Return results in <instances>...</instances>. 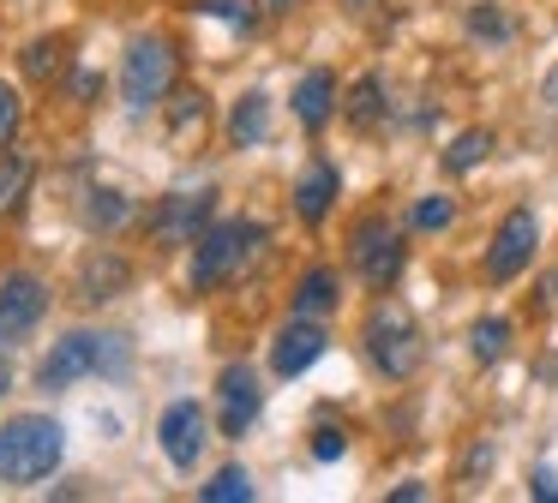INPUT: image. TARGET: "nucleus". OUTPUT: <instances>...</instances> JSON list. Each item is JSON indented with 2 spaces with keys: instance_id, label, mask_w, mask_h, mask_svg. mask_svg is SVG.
I'll use <instances>...</instances> for the list:
<instances>
[{
  "instance_id": "nucleus-1",
  "label": "nucleus",
  "mask_w": 558,
  "mask_h": 503,
  "mask_svg": "<svg viewBox=\"0 0 558 503\" xmlns=\"http://www.w3.org/2000/svg\"><path fill=\"white\" fill-rule=\"evenodd\" d=\"M66 431L49 414H19L0 426V486H37L61 467Z\"/></svg>"
},
{
  "instance_id": "nucleus-9",
  "label": "nucleus",
  "mask_w": 558,
  "mask_h": 503,
  "mask_svg": "<svg viewBox=\"0 0 558 503\" xmlns=\"http://www.w3.org/2000/svg\"><path fill=\"white\" fill-rule=\"evenodd\" d=\"M43 311H49V294H43L37 275L31 270L0 275V342H25L43 323Z\"/></svg>"
},
{
  "instance_id": "nucleus-37",
  "label": "nucleus",
  "mask_w": 558,
  "mask_h": 503,
  "mask_svg": "<svg viewBox=\"0 0 558 503\" xmlns=\"http://www.w3.org/2000/svg\"><path fill=\"white\" fill-rule=\"evenodd\" d=\"M270 7H277V12H282V7H289V0H270Z\"/></svg>"
},
{
  "instance_id": "nucleus-21",
  "label": "nucleus",
  "mask_w": 558,
  "mask_h": 503,
  "mask_svg": "<svg viewBox=\"0 0 558 503\" xmlns=\"http://www.w3.org/2000/svg\"><path fill=\"white\" fill-rule=\"evenodd\" d=\"M378 114H385V84H378V78H361V84L349 90V126L373 132Z\"/></svg>"
},
{
  "instance_id": "nucleus-15",
  "label": "nucleus",
  "mask_w": 558,
  "mask_h": 503,
  "mask_svg": "<svg viewBox=\"0 0 558 503\" xmlns=\"http://www.w3.org/2000/svg\"><path fill=\"white\" fill-rule=\"evenodd\" d=\"M31 180H37V162L25 150H0V222H13L31 198Z\"/></svg>"
},
{
  "instance_id": "nucleus-27",
  "label": "nucleus",
  "mask_w": 558,
  "mask_h": 503,
  "mask_svg": "<svg viewBox=\"0 0 558 503\" xmlns=\"http://www.w3.org/2000/svg\"><path fill=\"white\" fill-rule=\"evenodd\" d=\"M469 30L486 36V42H505V36H510V19H505L498 7H474V12H469Z\"/></svg>"
},
{
  "instance_id": "nucleus-29",
  "label": "nucleus",
  "mask_w": 558,
  "mask_h": 503,
  "mask_svg": "<svg viewBox=\"0 0 558 503\" xmlns=\"http://www.w3.org/2000/svg\"><path fill=\"white\" fill-rule=\"evenodd\" d=\"M450 198H421L414 204V228H426V234H433V228H450Z\"/></svg>"
},
{
  "instance_id": "nucleus-12",
  "label": "nucleus",
  "mask_w": 558,
  "mask_h": 503,
  "mask_svg": "<svg viewBox=\"0 0 558 503\" xmlns=\"http://www.w3.org/2000/svg\"><path fill=\"white\" fill-rule=\"evenodd\" d=\"M217 395H222V438H241L258 419V402H265V395H258V378L246 366H229L217 383Z\"/></svg>"
},
{
  "instance_id": "nucleus-6",
  "label": "nucleus",
  "mask_w": 558,
  "mask_h": 503,
  "mask_svg": "<svg viewBox=\"0 0 558 503\" xmlns=\"http://www.w3.org/2000/svg\"><path fill=\"white\" fill-rule=\"evenodd\" d=\"M402 263H409V252H402V234L385 222V216H366V222L354 228V270H361V282L385 294V287L402 275Z\"/></svg>"
},
{
  "instance_id": "nucleus-8",
  "label": "nucleus",
  "mask_w": 558,
  "mask_h": 503,
  "mask_svg": "<svg viewBox=\"0 0 558 503\" xmlns=\"http://www.w3.org/2000/svg\"><path fill=\"white\" fill-rule=\"evenodd\" d=\"M534 240H541L534 210H510L505 222H498L493 246H486V275H493V282H517V275L529 270V258H534Z\"/></svg>"
},
{
  "instance_id": "nucleus-10",
  "label": "nucleus",
  "mask_w": 558,
  "mask_h": 503,
  "mask_svg": "<svg viewBox=\"0 0 558 503\" xmlns=\"http://www.w3.org/2000/svg\"><path fill=\"white\" fill-rule=\"evenodd\" d=\"M157 438H162V455H169L181 474H193V462L205 455V414H198L193 402H174L169 414H162Z\"/></svg>"
},
{
  "instance_id": "nucleus-31",
  "label": "nucleus",
  "mask_w": 558,
  "mask_h": 503,
  "mask_svg": "<svg viewBox=\"0 0 558 503\" xmlns=\"http://www.w3.org/2000/svg\"><path fill=\"white\" fill-rule=\"evenodd\" d=\"M529 491H534V498H541V503H558V474H553V467H541Z\"/></svg>"
},
{
  "instance_id": "nucleus-34",
  "label": "nucleus",
  "mask_w": 558,
  "mask_h": 503,
  "mask_svg": "<svg viewBox=\"0 0 558 503\" xmlns=\"http://www.w3.org/2000/svg\"><path fill=\"white\" fill-rule=\"evenodd\" d=\"M390 498H402V503H414V498H426V486H421V479H409V486H397V491H390Z\"/></svg>"
},
{
  "instance_id": "nucleus-26",
  "label": "nucleus",
  "mask_w": 558,
  "mask_h": 503,
  "mask_svg": "<svg viewBox=\"0 0 558 503\" xmlns=\"http://www.w3.org/2000/svg\"><path fill=\"white\" fill-rule=\"evenodd\" d=\"M198 12H205V19L234 24V30H253V24H258V7H253V0H198Z\"/></svg>"
},
{
  "instance_id": "nucleus-3",
  "label": "nucleus",
  "mask_w": 558,
  "mask_h": 503,
  "mask_svg": "<svg viewBox=\"0 0 558 503\" xmlns=\"http://www.w3.org/2000/svg\"><path fill=\"white\" fill-rule=\"evenodd\" d=\"M126 366V347L121 335H90V330H73L54 342V354L37 366V383L43 390H66L78 378H97V371H121Z\"/></svg>"
},
{
  "instance_id": "nucleus-32",
  "label": "nucleus",
  "mask_w": 558,
  "mask_h": 503,
  "mask_svg": "<svg viewBox=\"0 0 558 503\" xmlns=\"http://www.w3.org/2000/svg\"><path fill=\"white\" fill-rule=\"evenodd\" d=\"M97 90H102V78H97V72H73V96H78V102H90Z\"/></svg>"
},
{
  "instance_id": "nucleus-18",
  "label": "nucleus",
  "mask_w": 558,
  "mask_h": 503,
  "mask_svg": "<svg viewBox=\"0 0 558 503\" xmlns=\"http://www.w3.org/2000/svg\"><path fill=\"white\" fill-rule=\"evenodd\" d=\"M61 72H66V36H37V42L25 48V78L54 84Z\"/></svg>"
},
{
  "instance_id": "nucleus-13",
  "label": "nucleus",
  "mask_w": 558,
  "mask_h": 503,
  "mask_svg": "<svg viewBox=\"0 0 558 503\" xmlns=\"http://www.w3.org/2000/svg\"><path fill=\"white\" fill-rule=\"evenodd\" d=\"M330 102H337V78H330L325 66H313L301 84H294V120H301L306 132H325Z\"/></svg>"
},
{
  "instance_id": "nucleus-14",
  "label": "nucleus",
  "mask_w": 558,
  "mask_h": 503,
  "mask_svg": "<svg viewBox=\"0 0 558 503\" xmlns=\"http://www.w3.org/2000/svg\"><path fill=\"white\" fill-rule=\"evenodd\" d=\"M330 204H337V168L330 162H313L301 174V186H294V210H301L306 228H318L330 216Z\"/></svg>"
},
{
  "instance_id": "nucleus-25",
  "label": "nucleus",
  "mask_w": 558,
  "mask_h": 503,
  "mask_svg": "<svg viewBox=\"0 0 558 503\" xmlns=\"http://www.w3.org/2000/svg\"><path fill=\"white\" fill-rule=\"evenodd\" d=\"M205 114H210L205 90H181L169 102V132H174V138H181V132H198V126H205Z\"/></svg>"
},
{
  "instance_id": "nucleus-2",
  "label": "nucleus",
  "mask_w": 558,
  "mask_h": 503,
  "mask_svg": "<svg viewBox=\"0 0 558 503\" xmlns=\"http://www.w3.org/2000/svg\"><path fill=\"white\" fill-rule=\"evenodd\" d=\"M258 246H265V228H258V222H217V228H205L198 246H193V287H198V294H210V287L234 282Z\"/></svg>"
},
{
  "instance_id": "nucleus-28",
  "label": "nucleus",
  "mask_w": 558,
  "mask_h": 503,
  "mask_svg": "<svg viewBox=\"0 0 558 503\" xmlns=\"http://www.w3.org/2000/svg\"><path fill=\"white\" fill-rule=\"evenodd\" d=\"M19 120H25V108H19L13 84H0V150H13V138H19Z\"/></svg>"
},
{
  "instance_id": "nucleus-16",
  "label": "nucleus",
  "mask_w": 558,
  "mask_h": 503,
  "mask_svg": "<svg viewBox=\"0 0 558 503\" xmlns=\"http://www.w3.org/2000/svg\"><path fill=\"white\" fill-rule=\"evenodd\" d=\"M229 138H234V150H253V144H265L270 138V96H241L234 102V114H229Z\"/></svg>"
},
{
  "instance_id": "nucleus-23",
  "label": "nucleus",
  "mask_w": 558,
  "mask_h": 503,
  "mask_svg": "<svg viewBox=\"0 0 558 503\" xmlns=\"http://www.w3.org/2000/svg\"><path fill=\"white\" fill-rule=\"evenodd\" d=\"M486 150H493V132H462V138L445 150V168L450 174H469L474 162H486Z\"/></svg>"
},
{
  "instance_id": "nucleus-7",
  "label": "nucleus",
  "mask_w": 558,
  "mask_h": 503,
  "mask_svg": "<svg viewBox=\"0 0 558 503\" xmlns=\"http://www.w3.org/2000/svg\"><path fill=\"white\" fill-rule=\"evenodd\" d=\"M210 210H217V192H174L150 210V240L157 246H198Z\"/></svg>"
},
{
  "instance_id": "nucleus-5",
  "label": "nucleus",
  "mask_w": 558,
  "mask_h": 503,
  "mask_svg": "<svg viewBox=\"0 0 558 503\" xmlns=\"http://www.w3.org/2000/svg\"><path fill=\"white\" fill-rule=\"evenodd\" d=\"M174 66H181V54H174L169 36H138V42L126 48V60H121L126 108H157L162 96L174 90Z\"/></svg>"
},
{
  "instance_id": "nucleus-19",
  "label": "nucleus",
  "mask_w": 558,
  "mask_h": 503,
  "mask_svg": "<svg viewBox=\"0 0 558 503\" xmlns=\"http://www.w3.org/2000/svg\"><path fill=\"white\" fill-rule=\"evenodd\" d=\"M337 306V275L330 270H306L301 287H294V318H318V311Z\"/></svg>"
},
{
  "instance_id": "nucleus-22",
  "label": "nucleus",
  "mask_w": 558,
  "mask_h": 503,
  "mask_svg": "<svg viewBox=\"0 0 558 503\" xmlns=\"http://www.w3.org/2000/svg\"><path fill=\"white\" fill-rule=\"evenodd\" d=\"M469 347H474V359H481V366L505 359V347H510V323H505V318H481V323L469 330Z\"/></svg>"
},
{
  "instance_id": "nucleus-39",
  "label": "nucleus",
  "mask_w": 558,
  "mask_h": 503,
  "mask_svg": "<svg viewBox=\"0 0 558 503\" xmlns=\"http://www.w3.org/2000/svg\"><path fill=\"white\" fill-rule=\"evenodd\" d=\"M354 7H366V0H354Z\"/></svg>"
},
{
  "instance_id": "nucleus-38",
  "label": "nucleus",
  "mask_w": 558,
  "mask_h": 503,
  "mask_svg": "<svg viewBox=\"0 0 558 503\" xmlns=\"http://www.w3.org/2000/svg\"><path fill=\"white\" fill-rule=\"evenodd\" d=\"M553 299H558V282H553Z\"/></svg>"
},
{
  "instance_id": "nucleus-33",
  "label": "nucleus",
  "mask_w": 558,
  "mask_h": 503,
  "mask_svg": "<svg viewBox=\"0 0 558 503\" xmlns=\"http://www.w3.org/2000/svg\"><path fill=\"white\" fill-rule=\"evenodd\" d=\"M486 462H493V450H486V443H481V450H469V462H462V479L486 474Z\"/></svg>"
},
{
  "instance_id": "nucleus-30",
  "label": "nucleus",
  "mask_w": 558,
  "mask_h": 503,
  "mask_svg": "<svg viewBox=\"0 0 558 503\" xmlns=\"http://www.w3.org/2000/svg\"><path fill=\"white\" fill-rule=\"evenodd\" d=\"M342 450H349V438H342L337 426H318V431H313V455H318V462H337Z\"/></svg>"
},
{
  "instance_id": "nucleus-17",
  "label": "nucleus",
  "mask_w": 558,
  "mask_h": 503,
  "mask_svg": "<svg viewBox=\"0 0 558 503\" xmlns=\"http://www.w3.org/2000/svg\"><path fill=\"white\" fill-rule=\"evenodd\" d=\"M126 275H133V270H126L114 252H97V258L78 270V287H85V299H114L126 287Z\"/></svg>"
},
{
  "instance_id": "nucleus-20",
  "label": "nucleus",
  "mask_w": 558,
  "mask_h": 503,
  "mask_svg": "<svg viewBox=\"0 0 558 503\" xmlns=\"http://www.w3.org/2000/svg\"><path fill=\"white\" fill-rule=\"evenodd\" d=\"M85 216H90V228L114 234V228H126V222H133V204H126L114 186H97V192H90V204H85Z\"/></svg>"
},
{
  "instance_id": "nucleus-4",
  "label": "nucleus",
  "mask_w": 558,
  "mask_h": 503,
  "mask_svg": "<svg viewBox=\"0 0 558 503\" xmlns=\"http://www.w3.org/2000/svg\"><path fill=\"white\" fill-rule=\"evenodd\" d=\"M366 354H373V366L385 371V378H414L421 371V323L409 318V306H397V299H385V306L366 318Z\"/></svg>"
},
{
  "instance_id": "nucleus-24",
  "label": "nucleus",
  "mask_w": 558,
  "mask_h": 503,
  "mask_svg": "<svg viewBox=\"0 0 558 503\" xmlns=\"http://www.w3.org/2000/svg\"><path fill=\"white\" fill-rule=\"evenodd\" d=\"M198 498L205 503H234V498H253V479H246V467H222L217 479H210V486H198Z\"/></svg>"
},
{
  "instance_id": "nucleus-11",
  "label": "nucleus",
  "mask_w": 558,
  "mask_h": 503,
  "mask_svg": "<svg viewBox=\"0 0 558 503\" xmlns=\"http://www.w3.org/2000/svg\"><path fill=\"white\" fill-rule=\"evenodd\" d=\"M318 354H325V330H318L313 318H294L289 330L277 335V347H270V371H277V378H301Z\"/></svg>"
},
{
  "instance_id": "nucleus-35",
  "label": "nucleus",
  "mask_w": 558,
  "mask_h": 503,
  "mask_svg": "<svg viewBox=\"0 0 558 503\" xmlns=\"http://www.w3.org/2000/svg\"><path fill=\"white\" fill-rule=\"evenodd\" d=\"M546 102H553V108H558V66H553V72H546Z\"/></svg>"
},
{
  "instance_id": "nucleus-36",
  "label": "nucleus",
  "mask_w": 558,
  "mask_h": 503,
  "mask_svg": "<svg viewBox=\"0 0 558 503\" xmlns=\"http://www.w3.org/2000/svg\"><path fill=\"white\" fill-rule=\"evenodd\" d=\"M7 383H13V371H7V359H0V395H7Z\"/></svg>"
}]
</instances>
